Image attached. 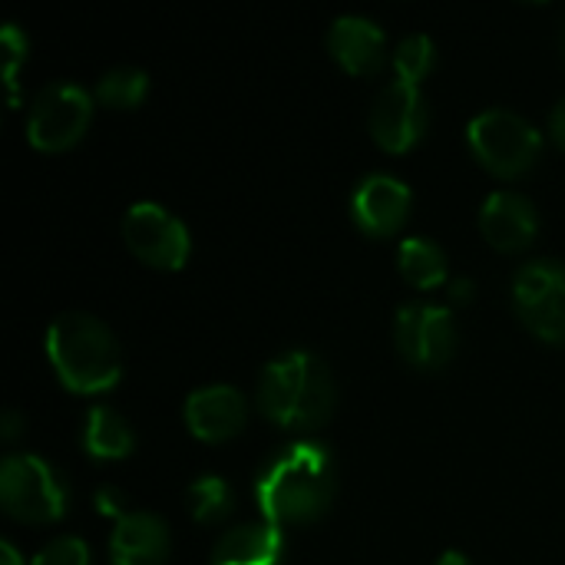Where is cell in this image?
Segmentation results:
<instances>
[{
    "mask_svg": "<svg viewBox=\"0 0 565 565\" xmlns=\"http://www.w3.org/2000/svg\"><path fill=\"white\" fill-rule=\"evenodd\" d=\"M89 116H93V99L83 86L53 83L33 99L26 136L43 152H63L73 142H79V136L89 126Z\"/></svg>",
    "mask_w": 565,
    "mask_h": 565,
    "instance_id": "6",
    "label": "cell"
},
{
    "mask_svg": "<svg viewBox=\"0 0 565 565\" xmlns=\"http://www.w3.org/2000/svg\"><path fill=\"white\" fill-rule=\"evenodd\" d=\"M33 565H89V550L76 536H60L33 559Z\"/></svg>",
    "mask_w": 565,
    "mask_h": 565,
    "instance_id": "23",
    "label": "cell"
},
{
    "mask_svg": "<svg viewBox=\"0 0 565 565\" xmlns=\"http://www.w3.org/2000/svg\"><path fill=\"white\" fill-rule=\"evenodd\" d=\"M258 404L268 420L288 430H315L334 414V381L321 358L288 351L275 358L258 384Z\"/></svg>",
    "mask_w": 565,
    "mask_h": 565,
    "instance_id": "2",
    "label": "cell"
},
{
    "mask_svg": "<svg viewBox=\"0 0 565 565\" xmlns=\"http://www.w3.org/2000/svg\"><path fill=\"white\" fill-rule=\"evenodd\" d=\"M536 209L520 192H493L480 212L483 238L500 252H520L536 238Z\"/></svg>",
    "mask_w": 565,
    "mask_h": 565,
    "instance_id": "14",
    "label": "cell"
},
{
    "mask_svg": "<svg viewBox=\"0 0 565 565\" xmlns=\"http://www.w3.org/2000/svg\"><path fill=\"white\" fill-rule=\"evenodd\" d=\"M122 235L129 252L152 268L175 271L189 258V228L156 202L132 205L122 218Z\"/></svg>",
    "mask_w": 565,
    "mask_h": 565,
    "instance_id": "8",
    "label": "cell"
},
{
    "mask_svg": "<svg viewBox=\"0 0 565 565\" xmlns=\"http://www.w3.org/2000/svg\"><path fill=\"white\" fill-rule=\"evenodd\" d=\"M328 46L351 76H374L387 60V36L367 17H338Z\"/></svg>",
    "mask_w": 565,
    "mask_h": 565,
    "instance_id": "13",
    "label": "cell"
},
{
    "mask_svg": "<svg viewBox=\"0 0 565 565\" xmlns=\"http://www.w3.org/2000/svg\"><path fill=\"white\" fill-rule=\"evenodd\" d=\"M427 129V106L417 86L394 79L371 109V132L381 149L407 152Z\"/></svg>",
    "mask_w": 565,
    "mask_h": 565,
    "instance_id": "10",
    "label": "cell"
},
{
    "mask_svg": "<svg viewBox=\"0 0 565 565\" xmlns=\"http://www.w3.org/2000/svg\"><path fill=\"white\" fill-rule=\"evenodd\" d=\"M437 565H470V559H467L463 553H444Z\"/></svg>",
    "mask_w": 565,
    "mask_h": 565,
    "instance_id": "28",
    "label": "cell"
},
{
    "mask_svg": "<svg viewBox=\"0 0 565 565\" xmlns=\"http://www.w3.org/2000/svg\"><path fill=\"white\" fill-rule=\"evenodd\" d=\"M17 434H20V417H17V414H7V417H3V437L13 440Z\"/></svg>",
    "mask_w": 565,
    "mask_h": 565,
    "instance_id": "27",
    "label": "cell"
},
{
    "mask_svg": "<svg viewBox=\"0 0 565 565\" xmlns=\"http://www.w3.org/2000/svg\"><path fill=\"white\" fill-rule=\"evenodd\" d=\"M437 60V50H434V40L424 36V33H414L407 36L401 46H397V56H394V66H397V79L407 83V86H417L430 66Z\"/></svg>",
    "mask_w": 565,
    "mask_h": 565,
    "instance_id": "21",
    "label": "cell"
},
{
    "mask_svg": "<svg viewBox=\"0 0 565 565\" xmlns=\"http://www.w3.org/2000/svg\"><path fill=\"white\" fill-rule=\"evenodd\" d=\"M146 89H149V79H146V73H142V70L116 66V70H109V73L99 79V86H96V99H99V103H106V106H113V109H132V106H139V103H142Z\"/></svg>",
    "mask_w": 565,
    "mask_h": 565,
    "instance_id": "19",
    "label": "cell"
},
{
    "mask_svg": "<svg viewBox=\"0 0 565 565\" xmlns=\"http://www.w3.org/2000/svg\"><path fill=\"white\" fill-rule=\"evenodd\" d=\"M248 407L245 397L228 387V384H215V387H202L185 401V424L199 440L209 444H222L232 440L242 427H245Z\"/></svg>",
    "mask_w": 565,
    "mask_h": 565,
    "instance_id": "12",
    "label": "cell"
},
{
    "mask_svg": "<svg viewBox=\"0 0 565 565\" xmlns=\"http://www.w3.org/2000/svg\"><path fill=\"white\" fill-rule=\"evenodd\" d=\"M550 129H553V139H556V146L565 149V99L553 109V116H550Z\"/></svg>",
    "mask_w": 565,
    "mask_h": 565,
    "instance_id": "25",
    "label": "cell"
},
{
    "mask_svg": "<svg viewBox=\"0 0 565 565\" xmlns=\"http://www.w3.org/2000/svg\"><path fill=\"white\" fill-rule=\"evenodd\" d=\"M96 510L106 513V516H116V523L129 513V510L122 507V493L113 490V487H103V490L96 493Z\"/></svg>",
    "mask_w": 565,
    "mask_h": 565,
    "instance_id": "24",
    "label": "cell"
},
{
    "mask_svg": "<svg viewBox=\"0 0 565 565\" xmlns=\"http://www.w3.org/2000/svg\"><path fill=\"white\" fill-rule=\"evenodd\" d=\"M334 457L328 447L301 440L281 447L265 470L258 473L255 497L268 523L275 526H305L321 520L334 500Z\"/></svg>",
    "mask_w": 565,
    "mask_h": 565,
    "instance_id": "1",
    "label": "cell"
},
{
    "mask_svg": "<svg viewBox=\"0 0 565 565\" xmlns=\"http://www.w3.org/2000/svg\"><path fill=\"white\" fill-rule=\"evenodd\" d=\"M192 516L202 526H215L232 513V487L218 477H202L189 487Z\"/></svg>",
    "mask_w": 565,
    "mask_h": 565,
    "instance_id": "20",
    "label": "cell"
},
{
    "mask_svg": "<svg viewBox=\"0 0 565 565\" xmlns=\"http://www.w3.org/2000/svg\"><path fill=\"white\" fill-rule=\"evenodd\" d=\"M351 212H354V222H358L367 235L387 238V235H394V232L407 222V212H411V189H407L401 179H394V175L374 172V175H367V179L354 189Z\"/></svg>",
    "mask_w": 565,
    "mask_h": 565,
    "instance_id": "11",
    "label": "cell"
},
{
    "mask_svg": "<svg viewBox=\"0 0 565 565\" xmlns=\"http://www.w3.org/2000/svg\"><path fill=\"white\" fill-rule=\"evenodd\" d=\"M113 565H166L169 530L152 513H126L109 540Z\"/></svg>",
    "mask_w": 565,
    "mask_h": 565,
    "instance_id": "15",
    "label": "cell"
},
{
    "mask_svg": "<svg viewBox=\"0 0 565 565\" xmlns=\"http://www.w3.org/2000/svg\"><path fill=\"white\" fill-rule=\"evenodd\" d=\"M0 50H3V79L10 86V103L17 106V70L26 60V36H23V30L17 23H7L3 26Z\"/></svg>",
    "mask_w": 565,
    "mask_h": 565,
    "instance_id": "22",
    "label": "cell"
},
{
    "mask_svg": "<svg viewBox=\"0 0 565 565\" xmlns=\"http://www.w3.org/2000/svg\"><path fill=\"white\" fill-rule=\"evenodd\" d=\"M467 136H470V149L477 152V159L503 179H516V175L530 172L543 149L536 126H530L523 116H516L510 109L480 113L470 122Z\"/></svg>",
    "mask_w": 565,
    "mask_h": 565,
    "instance_id": "4",
    "label": "cell"
},
{
    "mask_svg": "<svg viewBox=\"0 0 565 565\" xmlns=\"http://www.w3.org/2000/svg\"><path fill=\"white\" fill-rule=\"evenodd\" d=\"M0 503L20 523H56L66 510V487L40 457L13 454L0 467Z\"/></svg>",
    "mask_w": 565,
    "mask_h": 565,
    "instance_id": "5",
    "label": "cell"
},
{
    "mask_svg": "<svg viewBox=\"0 0 565 565\" xmlns=\"http://www.w3.org/2000/svg\"><path fill=\"white\" fill-rule=\"evenodd\" d=\"M0 563L3 565H23V559H20V553L10 546V543H0Z\"/></svg>",
    "mask_w": 565,
    "mask_h": 565,
    "instance_id": "26",
    "label": "cell"
},
{
    "mask_svg": "<svg viewBox=\"0 0 565 565\" xmlns=\"http://www.w3.org/2000/svg\"><path fill=\"white\" fill-rule=\"evenodd\" d=\"M394 334L404 361L420 371H437L454 358L457 328H454V315L440 305H420V301L404 305L397 311Z\"/></svg>",
    "mask_w": 565,
    "mask_h": 565,
    "instance_id": "9",
    "label": "cell"
},
{
    "mask_svg": "<svg viewBox=\"0 0 565 565\" xmlns=\"http://www.w3.org/2000/svg\"><path fill=\"white\" fill-rule=\"evenodd\" d=\"M513 305L536 338L565 344V265L533 262L520 268L513 281Z\"/></svg>",
    "mask_w": 565,
    "mask_h": 565,
    "instance_id": "7",
    "label": "cell"
},
{
    "mask_svg": "<svg viewBox=\"0 0 565 565\" xmlns=\"http://www.w3.org/2000/svg\"><path fill=\"white\" fill-rule=\"evenodd\" d=\"M563 53H565V30H563Z\"/></svg>",
    "mask_w": 565,
    "mask_h": 565,
    "instance_id": "29",
    "label": "cell"
},
{
    "mask_svg": "<svg viewBox=\"0 0 565 565\" xmlns=\"http://www.w3.org/2000/svg\"><path fill=\"white\" fill-rule=\"evenodd\" d=\"M136 447L132 430L126 427V420L109 411V407H93L86 414V427H83V450L96 460H119Z\"/></svg>",
    "mask_w": 565,
    "mask_h": 565,
    "instance_id": "17",
    "label": "cell"
},
{
    "mask_svg": "<svg viewBox=\"0 0 565 565\" xmlns=\"http://www.w3.org/2000/svg\"><path fill=\"white\" fill-rule=\"evenodd\" d=\"M401 275L414 285V288H437L447 281V255L437 242L430 238H407L401 245Z\"/></svg>",
    "mask_w": 565,
    "mask_h": 565,
    "instance_id": "18",
    "label": "cell"
},
{
    "mask_svg": "<svg viewBox=\"0 0 565 565\" xmlns=\"http://www.w3.org/2000/svg\"><path fill=\"white\" fill-rule=\"evenodd\" d=\"M46 358L73 394H103L119 381L122 361L113 331L83 311L60 315L46 331Z\"/></svg>",
    "mask_w": 565,
    "mask_h": 565,
    "instance_id": "3",
    "label": "cell"
},
{
    "mask_svg": "<svg viewBox=\"0 0 565 565\" xmlns=\"http://www.w3.org/2000/svg\"><path fill=\"white\" fill-rule=\"evenodd\" d=\"M285 536L275 523L228 530L212 553V565H281Z\"/></svg>",
    "mask_w": 565,
    "mask_h": 565,
    "instance_id": "16",
    "label": "cell"
}]
</instances>
